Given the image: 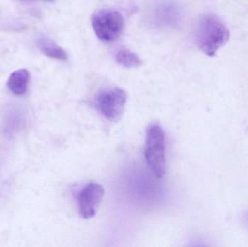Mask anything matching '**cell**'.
I'll use <instances>...</instances> for the list:
<instances>
[{
    "mask_svg": "<svg viewBox=\"0 0 248 247\" xmlns=\"http://www.w3.org/2000/svg\"><path fill=\"white\" fill-rule=\"evenodd\" d=\"M116 59L118 63L126 68H134L140 67L141 65L140 57L128 49H122L117 52Z\"/></svg>",
    "mask_w": 248,
    "mask_h": 247,
    "instance_id": "obj_8",
    "label": "cell"
},
{
    "mask_svg": "<svg viewBox=\"0 0 248 247\" xmlns=\"http://www.w3.org/2000/svg\"><path fill=\"white\" fill-rule=\"evenodd\" d=\"M91 23L98 39L105 42L116 40L122 34L124 28L123 15L113 10L96 12L92 16Z\"/></svg>",
    "mask_w": 248,
    "mask_h": 247,
    "instance_id": "obj_3",
    "label": "cell"
},
{
    "mask_svg": "<svg viewBox=\"0 0 248 247\" xmlns=\"http://www.w3.org/2000/svg\"><path fill=\"white\" fill-rule=\"evenodd\" d=\"M230 30L222 20L215 15H202L196 29V42L199 49L205 55L215 56L230 39Z\"/></svg>",
    "mask_w": 248,
    "mask_h": 247,
    "instance_id": "obj_1",
    "label": "cell"
},
{
    "mask_svg": "<svg viewBox=\"0 0 248 247\" xmlns=\"http://www.w3.org/2000/svg\"><path fill=\"white\" fill-rule=\"evenodd\" d=\"M44 1H53L54 0H44Z\"/></svg>",
    "mask_w": 248,
    "mask_h": 247,
    "instance_id": "obj_9",
    "label": "cell"
},
{
    "mask_svg": "<svg viewBox=\"0 0 248 247\" xmlns=\"http://www.w3.org/2000/svg\"><path fill=\"white\" fill-rule=\"evenodd\" d=\"M144 157L149 168L157 178H162L166 174V136L159 124L149 127L146 138Z\"/></svg>",
    "mask_w": 248,
    "mask_h": 247,
    "instance_id": "obj_2",
    "label": "cell"
},
{
    "mask_svg": "<svg viewBox=\"0 0 248 247\" xmlns=\"http://www.w3.org/2000/svg\"><path fill=\"white\" fill-rule=\"evenodd\" d=\"M30 80L29 71L24 68L16 70L10 74L7 85L9 90L16 95H23L27 91Z\"/></svg>",
    "mask_w": 248,
    "mask_h": 247,
    "instance_id": "obj_7",
    "label": "cell"
},
{
    "mask_svg": "<svg viewBox=\"0 0 248 247\" xmlns=\"http://www.w3.org/2000/svg\"><path fill=\"white\" fill-rule=\"evenodd\" d=\"M127 96L122 88L103 91L97 97V105L103 116L110 122H118L123 116Z\"/></svg>",
    "mask_w": 248,
    "mask_h": 247,
    "instance_id": "obj_4",
    "label": "cell"
},
{
    "mask_svg": "<svg viewBox=\"0 0 248 247\" xmlns=\"http://www.w3.org/2000/svg\"><path fill=\"white\" fill-rule=\"evenodd\" d=\"M36 46L41 52L48 58L61 61H65L68 59L66 52L52 39H49L46 36H39L36 39Z\"/></svg>",
    "mask_w": 248,
    "mask_h": 247,
    "instance_id": "obj_6",
    "label": "cell"
},
{
    "mask_svg": "<svg viewBox=\"0 0 248 247\" xmlns=\"http://www.w3.org/2000/svg\"><path fill=\"white\" fill-rule=\"evenodd\" d=\"M105 189L97 183H90L82 189L78 194V212L84 219L95 216L104 197Z\"/></svg>",
    "mask_w": 248,
    "mask_h": 247,
    "instance_id": "obj_5",
    "label": "cell"
}]
</instances>
